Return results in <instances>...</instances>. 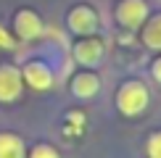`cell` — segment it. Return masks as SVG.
Here are the masks:
<instances>
[{"label": "cell", "instance_id": "cell-1", "mask_svg": "<svg viewBox=\"0 0 161 158\" xmlns=\"http://www.w3.org/2000/svg\"><path fill=\"white\" fill-rule=\"evenodd\" d=\"M151 103V92L140 79H127V82L119 84L116 90V111L127 118H135L140 113H145Z\"/></svg>", "mask_w": 161, "mask_h": 158}, {"label": "cell", "instance_id": "cell-2", "mask_svg": "<svg viewBox=\"0 0 161 158\" xmlns=\"http://www.w3.org/2000/svg\"><path fill=\"white\" fill-rule=\"evenodd\" d=\"M66 29L77 37H90V34H98L100 29V13L87 3H79L74 8H69L66 13Z\"/></svg>", "mask_w": 161, "mask_h": 158}, {"label": "cell", "instance_id": "cell-3", "mask_svg": "<svg viewBox=\"0 0 161 158\" xmlns=\"http://www.w3.org/2000/svg\"><path fill=\"white\" fill-rule=\"evenodd\" d=\"M71 55L82 69H98L103 63L106 55V42L103 37L90 34V37H77V42L71 45Z\"/></svg>", "mask_w": 161, "mask_h": 158}, {"label": "cell", "instance_id": "cell-4", "mask_svg": "<svg viewBox=\"0 0 161 158\" xmlns=\"http://www.w3.org/2000/svg\"><path fill=\"white\" fill-rule=\"evenodd\" d=\"M148 16H151V8L145 0H119L116 8H114L116 24L127 32H137Z\"/></svg>", "mask_w": 161, "mask_h": 158}, {"label": "cell", "instance_id": "cell-5", "mask_svg": "<svg viewBox=\"0 0 161 158\" xmlns=\"http://www.w3.org/2000/svg\"><path fill=\"white\" fill-rule=\"evenodd\" d=\"M13 34L16 40H21V42H35L45 34V21L40 18L37 11L32 8H19L13 13Z\"/></svg>", "mask_w": 161, "mask_h": 158}, {"label": "cell", "instance_id": "cell-6", "mask_svg": "<svg viewBox=\"0 0 161 158\" xmlns=\"http://www.w3.org/2000/svg\"><path fill=\"white\" fill-rule=\"evenodd\" d=\"M21 69V79H24V87L35 90V92H48L56 84V71L50 69L45 61H26Z\"/></svg>", "mask_w": 161, "mask_h": 158}, {"label": "cell", "instance_id": "cell-7", "mask_svg": "<svg viewBox=\"0 0 161 158\" xmlns=\"http://www.w3.org/2000/svg\"><path fill=\"white\" fill-rule=\"evenodd\" d=\"M24 95L21 69L16 63H0V103H16Z\"/></svg>", "mask_w": 161, "mask_h": 158}, {"label": "cell", "instance_id": "cell-8", "mask_svg": "<svg viewBox=\"0 0 161 158\" xmlns=\"http://www.w3.org/2000/svg\"><path fill=\"white\" fill-rule=\"evenodd\" d=\"M71 95L79 97V100H92L98 97L100 92V76L95 74V69H82L71 76V84H69Z\"/></svg>", "mask_w": 161, "mask_h": 158}, {"label": "cell", "instance_id": "cell-9", "mask_svg": "<svg viewBox=\"0 0 161 158\" xmlns=\"http://www.w3.org/2000/svg\"><path fill=\"white\" fill-rule=\"evenodd\" d=\"M140 40L153 53H161V13H153L140 26Z\"/></svg>", "mask_w": 161, "mask_h": 158}, {"label": "cell", "instance_id": "cell-10", "mask_svg": "<svg viewBox=\"0 0 161 158\" xmlns=\"http://www.w3.org/2000/svg\"><path fill=\"white\" fill-rule=\"evenodd\" d=\"M0 158H26V142L16 132H0Z\"/></svg>", "mask_w": 161, "mask_h": 158}, {"label": "cell", "instance_id": "cell-11", "mask_svg": "<svg viewBox=\"0 0 161 158\" xmlns=\"http://www.w3.org/2000/svg\"><path fill=\"white\" fill-rule=\"evenodd\" d=\"M26 158H61V153L50 142H35L29 148V153H26Z\"/></svg>", "mask_w": 161, "mask_h": 158}, {"label": "cell", "instance_id": "cell-12", "mask_svg": "<svg viewBox=\"0 0 161 158\" xmlns=\"http://www.w3.org/2000/svg\"><path fill=\"white\" fill-rule=\"evenodd\" d=\"M145 155L148 158H161V129L148 134V140H145Z\"/></svg>", "mask_w": 161, "mask_h": 158}, {"label": "cell", "instance_id": "cell-13", "mask_svg": "<svg viewBox=\"0 0 161 158\" xmlns=\"http://www.w3.org/2000/svg\"><path fill=\"white\" fill-rule=\"evenodd\" d=\"M19 45V40H16V34L5 26L3 21H0V50H13Z\"/></svg>", "mask_w": 161, "mask_h": 158}, {"label": "cell", "instance_id": "cell-14", "mask_svg": "<svg viewBox=\"0 0 161 158\" xmlns=\"http://www.w3.org/2000/svg\"><path fill=\"white\" fill-rule=\"evenodd\" d=\"M151 76H153V79H156V82L161 84V55H158L156 61L151 63Z\"/></svg>", "mask_w": 161, "mask_h": 158}]
</instances>
